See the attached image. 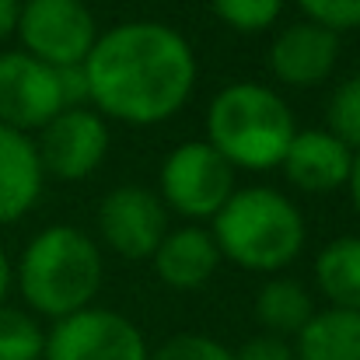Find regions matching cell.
<instances>
[{
	"instance_id": "4fadbf2b",
	"label": "cell",
	"mask_w": 360,
	"mask_h": 360,
	"mask_svg": "<svg viewBox=\"0 0 360 360\" xmlns=\"http://www.w3.org/2000/svg\"><path fill=\"white\" fill-rule=\"evenodd\" d=\"M46 172L35 140L0 122V228L21 221L42 196Z\"/></svg>"
},
{
	"instance_id": "7402d4cb",
	"label": "cell",
	"mask_w": 360,
	"mask_h": 360,
	"mask_svg": "<svg viewBox=\"0 0 360 360\" xmlns=\"http://www.w3.org/2000/svg\"><path fill=\"white\" fill-rule=\"evenodd\" d=\"M304 18L326 25L329 32H354L360 28V0H297Z\"/></svg>"
},
{
	"instance_id": "e0dca14e",
	"label": "cell",
	"mask_w": 360,
	"mask_h": 360,
	"mask_svg": "<svg viewBox=\"0 0 360 360\" xmlns=\"http://www.w3.org/2000/svg\"><path fill=\"white\" fill-rule=\"evenodd\" d=\"M315 283L329 308L360 311V238L343 235L315 255Z\"/></svg>"
},
{
	"instance_id": "484cf974",
	"label": "cell",
	"mask_w": 360,
	"mask_h": 360,
	"mask_svg": "<svg viewBox=\"0 0 360 360\" xmlns=\"http://www.w3.org/2000/svg\"><path fill=\"white\" fill-rule=\"evenodd\" d=\"M347 189H350V200L360 214V150H354V165H350V179H347Z\"/></svg>"
},
{
	"instance_id": "7c38bea8",
	"label": "cell",
	"mask_w": 360,
	"mask_h": 360,
	"mask_svg": "<svg viewBox=\"0 0 360 360\" xmlns=\"http://www.w3.org/2000/svg\"><path fill=\"white\" fill-rule=\"evenodd\" d=\"M354 150L329 129H297L280 168L301 193H336L347 186Z\"/></svg>"
},
{
	"instance_id": "ba28073f",
	"label": "cell",
	"mask_w": 360,
	"mask_h": 360,
	"mask_svg": "<svg viewBox=\"0 0 360 360\" xmlns=\"http://www.w3.org/2000/svg\"><path fill=\"white\" fill-rule=\"evenodd\" d=\"M35 150L46 175L81 182L109 154V120H102L91 105H70L39 129Z\"/></svg>"
},
{
	"instance_id": "52a82bcc",
	"label": "cell",
	"mask_w": 360,
	"mask_h": 360,
	"mask_svg": "<svg viewBox=\"0 0 360 360\" xmlns=\"http://www.w3.org/2000/svg\"><path fill=\"white\" fill-rule=\"evenodd\" d=\"M143 333L112 308H81L46 333L42 360H147Z\"/></svg>"
},
{
	"instance_id": "6da1fadb",
	"label": "cell",
	"mask_w": 360,
	"mask_h": 360,
	"mask_svg": "<svg viewBox=\"0 0 360 360\" xmlns=\"http://www.w3.org/2000/svg\"><path fill=\"white\" fill-rule=\"evenodd\" d=\"M81 67L88 105L126 126H158L179 116L200 77L186 35L161 21H122L98 32Z\"/></svg>"
},
{
	"instance_id": "5b68a950",
	"label": "cell",
	"mask_w": 360,
	"mask_h": 360,
	"mask_svg": "<svg viewBox=\"0 0 360 360\" xmlns=\"http://www.w3.org/2000/svg\"><path fill=\"white\" fill-rule=\"evenodd\" d=\"M235 168L207 140L175 147L161 165V203L186 221H214L235 193Z\"/></svg>"
},
{
	"instance_id": "603a6c76",
	"label": "cell",
	"mask_w": 360,
	"mask_h": 360,
	"mask_svg": "<svg viewBox=\"0 0 360 360\" xmlns=\"http://www.w3.org/2000/svg\"><path fill=\"white\" fill-rule=\"evenodd\" d=\"M235 360H294V347H290L283 336L259 333V336H252L238 354H235Z\"/></svg>"
},
{
	"instance_id": "3957f363",
	"label": "cell",
	"mask_w": 360,
	"mask_h": 360,
	"mask_svg": "<svg viewBox=\"0 0 360 360\" xmlns=\"http://www.w3.org/2000/svg\"><path fill=\"white\" fill-rule=\"evenodd\" d=\"M210 235L221 259L252 273H276L301 255L308 228L290 196L269 186H245L214 214Z\"/></svg>"
},
{
	"instance_id": "8fae6325",
	"label": "cell",
	"mask_w": 360,
	"mask_h": 360,
	"mask_svg": "<svg viewBox=\"0 0 360 360\" xmlns=\"http://www.w3.org/2000/svg\"><path fill=\"white\" fill-rule=\"evenodd\" d=\"M340 63V35L315 21H294L269 46V70L287 88H315Z\"/></svg>"
},
{
	"instance_id": "44dd1931",
	"label": "cell",
	"mask_w": 360,
	"mask_h": 360,
	"mask_svg": "<svg viewBox=\"0 0 360 360\" xmlns=\"http://www.w3.org/2000/svg\"><path fill=\"white\" fill-rule=\"evenodd\" d=\"M147 360H235V350H228L224 343L203 336V333H179L172 340H165L158 347V354Z\"/></svg>"
},
{
	"instance_id": "9c48e42d",
	"label": "cell",
	"mask_w": 360,
	"mask_h": 360,
	"mask_svg": "<svg viewBox=\"0 0 360 360\" xmlns=\"http://www.w3.org/2000/svg\"><path fill=\"white\" fill-rule=\"evenodd\" d=\"M60 70L28 56L25 49L0 53V122L21 133L42 129L56 112H63Z\"/></svg>"
},
{
	"instance_id": "cb8c5ba5",
	"label": "cell",
	"mask_w": 360,
	"mask_h": 360,
	"mask_svg": "<svg viewBox=\"0 0 360 360\" xmlns=\"http://www.w3.org/2000/svg\"><path fill=\"white\" fill-rule=\"evenodd\" d=\"M18 18H21V0H0V42L18 32Z\"/></svg>"
},
{
	"instance_id": "ac0fdd59",
	"label": "cell",
	"mask_w": 360,
	"mask_h": 360,
	"mask_svg": "<svg viewBox=\"0 0 360 360\" xmlns=\"http://www.w3.org/2000/svg\"><path fill=\"white\" fill-rule=\"evenodd\" d=\"M46 329L32 311L0 304V360H42Z\"/></svg>"
},
{
	"instance_id": "d6986e66",
	"label": "cell",
	"mask_w": 360,
	"mask_h": 360,
	"mask_svg": "<svg viewBox=\"0 0 360 360\" xmlns=\"http://www.w3.org/2000/svg\"><path fill=\"white\" fill-rule=\"evenodd\" d=\"M214 14L235 28L241 35H255V32H266L280 11H283V0H210Z\"/></svg>"
},
{
	"instance_id": "277c9868",
	"label": "cell",
	"mask_w": 360,
	"mask_h": 360,
	"mask_svg": "<svg viewBox=\"0 0 360 360\" xmlns=\"http://www.w3.org/2000/svg\"><path fill=\"white\" fill-rule=\"evenodd\" d=\"M297 133V122L283 95L259 81H238L217 91L207 109V143L224 154L238 172L276 168Z\"/></svg>"
},
{
	"instance_id": "8992f818",
	"label": "cell",
	"mask_w": 360,
	"mask_h": 360,
	"mask_svg": "<svg viewBox=\"0 0 360 360\" xmlns=\"http://www.w3.org/2000/svg\"><path fill=\"white\" fill-rule=\"evenodd\" d=\"M14 35H21L28 56L63 70L88 60L98 39V25L84 0H21Z\"/></svg>"
},
{
	"instance_id": "5bb4252c",
	"label": "cell",
	"mask_w": 360,
	"mask_h": 360,
	"mask_svg": "<svg viewBox=\"0 0 360 360\" xmlns=\"http://www.w3.org/2000/svg\"><path fill=\"white\" fill-rule=\"evenodd\" d=\"M150 262H154V273L161 276V283H168L172 290H200L217 273L221 252L207 228L186 224L161 238Z\"/></svg>"
},
{
	"instance_id": "ffe728a7",
	"label": "cell",
	"mask_w": 360,
	"mask_h": 360,
	"mask_svg": "<svg viewBox=\"0 0 360 360\" xmlns=\"http://www.w3.org/2000/svg\"><path fill=\"white\" fill-rule=\"evenodd\" d=\"M329 133H336L350 150H360V74L336 88L329 102Z\"/></svg>"
},
{
	"instance_id": "9a60e30c",
	"label": "cell",
	"mask_w": 360,
	"mask_h": 360,
	"mask_svg": "<svg viewBox=\"0 0 360 360\" xmlns=\"http://www.w3.org/2000/svg\"><path fill=\"white\" fill-rule=\"evenodd\" d=\"M294 360H360V311H315L297 333Z\"/></svg>"
},
{
	"instance_id": "7a4b0ae2",
	"label": "cell",
	"mask_w": 360,
	"mask_h": 360,
	"mask_svg": "<svg viewBox=\"0 0 360 360\" xmlns=\"http://www.w3.org/2000/svg\"><path fill=\"white\" fill-rule=\"evenodd\" d=\"M14 276L25 304L35 315L60 322L95 304L105 280V262L91 235L70 224H53L25 245Z\"/></svg>"
},
{
	"instance_id": "2e32d148",
	"label": "cell",
	"mask_w": 360,
	"mask_h": 360,
	"mask_svg": "<svg viewBox=\"0 0 360 360\" xmlns=\"http://www.w3.org/2000/svg\"><path fill=\"white\" fill-rule=\"evenodd\" d=\"M315 311L319 308H315L308 287L294 276H273L255 294V319H259L262 333H273L283 340L297 336Z\"/></svg>"
},
{
	"instance_id": "30bf717a",
	"label": "cell",
	"mask_w": 360,
	"mask_h": 360,
	"mask_svg": "<svg viewBox=\"0 0 360 360\" xmlns=\"http://www.w3.org/2000/svg\"><path fill=\"white\" fill-rule=\"evenodd\" d=\"M102 241L129 262H143L168 235V207L147 186H116L98 207Z\"/></svg>"
},
{
	"instance_id": "d4e9b609",
	"label": "cell",
	"mask_w": 360,
	"mask_h": 360,
	"mask_svg": "<svg viewBox=\"0 0 360 360\" xmlns=\"http://www.w3.org/2000/svg\"><path fill=\"white\" fill-rule=\"evenodd\" d=\"M11 283H14V266H11V259H7L4 245H0V304L7 301V290H11Z\"/></svg>"
}]
</instances>
